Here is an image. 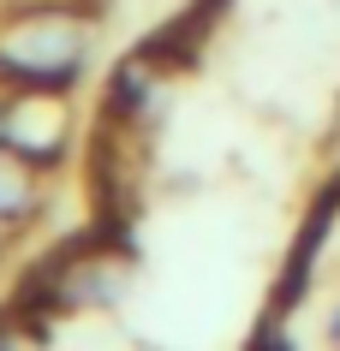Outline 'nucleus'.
<instances>
[{
	"label": "nucleus",
	"mask_w": 340,
	"mask_h": 351,
	"mask_svg": "<svg viewBox=\"0 0 340 351\" xmlns=\"http://www.w3.org/2000/svg\"><path fill=\"white\" fill-rule=\"evenodd\" d=\"M12 208H24V179H12L0 167V215H12Z\"/></svg>",
	"instance_id": "nucleus-1"
},
{
	"label": "nucleus",
	"mask_w": 340,
	"mask_h": 351,
	"mask_svg": "<svg viewBox=\"0 0 340 351\" xmlns=\"http://www.w3.org/2000/svg\"><path fill=\"white\" fill-rule=\"evenodd\" d=\"M335 333H340V315H335Z\"/></svg>",
	"instance_id": "nucleus-2"
}]
</instances>
